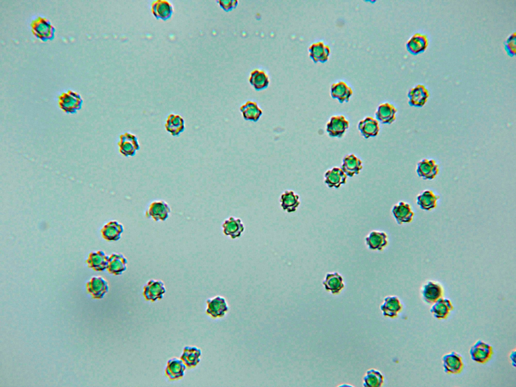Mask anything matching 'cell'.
<instances>
[{
    "mask_svg": "<svg viewBox=\"0 0 516 387\" xmlns=\"http://www.w3.org/2000/svg\"><path fill=\"white\" fill-rule=\"evenodd\" d=\"M33 34L43 41L51 40L54 37L55 28L46 18L38 16L31 23Z\"/></svg>",
    "mask_w": 516,
    "mask_h": 387,
    "instance_id": "6da1fadb",
    "label": "cell"
},
{
    "mask_svg": "<svg viewBox=\"0 0 516 387\" xmlns=\"http://www.w3.org/2000/svg\"><path fill=\"white\" fill-rule=\"evenodd\" d=\"M82 103L81 96L72 90L62 93L58 97L60 108L67 113H75L81 108Z\"/></svg>",
    "mask_w": 516,
    "mask_h": 387,
    "instance_id": "7a4b0ae2",
    "label": "cell"
},
{
    "mask_svg": "<svg viewBox=\"0 0 516 387\" xmlns=\"http://www.w3.org/2000/svg\"><path fill=\"white\" fill-rule=\"evenodd\" d=\"M444 288L439 282L429 280L424 283L421 289L422 298L428 304H433L444 295Z\"/></svg>",
    "mask_w": 516,
    "mask_h": 387,
    "instance_id": "3957f363",
    "label": "cell"
},
{
    "mask_svg": "<svg viewBox=\"0 0 516 387\" xmlns=\"http://www.w3.org/2000/svg\"><path fill=\"white\" fill-rule=\"evenodd\" d=\"M469 353L473 361L478 363L484 364L490 360L493 351L490 345L479 340L471 346Z\"/></svg>",
    "mask_w": 516,
    "mask_h": 387,
    "instance_id": "277c9868",
    "label": "cell"
},
{
    "mask_svg": "<svg viewBox=\"0 0 516 387\" xmlns=\"http://www.w3.org/2000/svg\"><path fill=\"white\" fill-rule=\"evenodd\" d=\"M430 95V92L425 85L417 84L408 92V103L411 106L422 107L428 102Z\"/></svg>",
    "mask_w": 516,
    "mask_h": 387,
    "instance_id": "5b68a950",
    "label": "cell"
},
{
    "mask_svg": "<svg viewBox=\"0 0 516 387\" xmlns=\"http://www.w3.org/2000/svg\"><path fill=\"white\" fill-rule=\"evenodd\" d=\"M439 166L435 160L423 158L419 161L416 166L418 176L424 180H433L439 174Z\"/></svg>",
    "mask_w": 516,
    "mask_h": 387,
    "instance_id": "8992f818",
    "label": "cell"
},
{
    "mask_svg": "<svg viewBox=\"0 0 516 387\" xmlns=\"http://www.w3.org/2000/svg\"><path fill=\"white\" fill-rule=\"evenodd\" d=\"M119 152L125 157H132L140 149V144L135 135L125 132L119 137L118 143Z\"/></svg>",
    "mask_w": 516,
    "mask_h": 387,
    "instance_id": "52a82bcc",
    "label": "cell"
},
{
    "mask_svg": "<svg viewBox=\"0 0 516 387\" xmlns=\"http://www.w3.org/2000/svg\"><path fill=\"white\" fill-rule=\"evenodd\" d=\"M206 313L214 318L223 317L228 311V305L225 298L216 296L207 299Z\"/></svg>",
    "mask_w": 516,
    "mask_h": 387,
    "instance_id": "ba28073f",
    "label": "cell"
},
{
    "mask_svg": "<svg viewBox=\"0 0 516 387\" xmlns=\"http://www.w3.org/2000/svg\"><path fill=\"white\" fill-rule=\"evenodd\" d=\"M349 127V122L343 115L332 116L327 124L326 131L333 138H341Z\"/></svg>",
    "mask_w": 516,
    "mask_h": 387,
    "instance_id": "9c48e42d",
    "label": "cell"
},
{
    "mask_svg": "<svg viewBox=\"0 0 516 387\" xmlns=\"http://www.w3.org/2000/svg\"><path fill=\"white\" fill-rule=\"evenodd\" d=\"M442 362L444 371L447 374H459L463 369V358L460 354L455 351L444 354L442 358Z\"/></svg>",
    "mask_w": 516,
    "mask_h": 387,
    "instance_id": "30bf717a",
    "label": "cell"
},
{
    "mask_svg": "<svg viewBox=\"0 0 516 387\" xmlns=\"http://www.w3.org/2000/svg\"><path fill=\"white\" fill-rule=\"evenodd\" d=\"M392 213L399 225L411 222L414 216L411 205L404 201H400L395 205L392 208Z\"/></svg>",
    "mask_w": 516,
    "mask_h": 387,
    "instance_id": "8fae6325",
    "label": "cell"
},
{
    "mask_svg": "<svg viewBox=\"0 0 516 387\" xmlns=\"http://www.w3.org/2000/svg\"><path fill=\"white\" fill-rule=\"evenodd\" d=\"M429 44V38L426 34L417 32L408 40L406 45L407 50L411 54L417 55L424 52L428 48Z\"/></svg>",
    "mask_w": 516,
    "mask_h": 387,
    "instance_id": "7c38bea8",
    "label": "cell"
},
{
    "mask_svg": "<svg viewBox=\"0 0 516 387\" xmlns=\"http://www.w3.org/2000/svg\"><path fill=\"white\" fill-rule=\"evenodd\" d=\"M166 292L163 281L159 280H150L144 287L143 294L148 300L155 301L161 299Z\"/></svg>",
    "mask_w": 516,
    "mask_h": 387,
    "instance_id": "4fadbf2b",
    "label": "cell"
},
{
    "mask_svg": "<svg viewBox=\"0 0 516 387\" xmlns=\"http://www.w3.org/2000/svg\"><path fill=\"white\" fill-rule=\"evenodd\" d=\"M171 209L169 205L164 201H155L149 206L146 215L156 221H165L169 216Z\"/></svg>",
    "mask_w": 516,
    "mask_h": 387,
    "instance_id": "5bb4252c",
    "label": "cell"
},
{
    "mask_svg": "<svg viewBox=\"0 0 516 387\" xmlns=\"http://www.w3.org/2000/svg\"><path fill=\"white\" fill-rule=\"evenodd\" d=\"M440 196L431 189H425L421 191L416 197L418 206L423 210L429 211L435 209L437 206Z\"/></svg>",
    "mask_w": 516,
    "mask_h": 387,
    "instance_id": "9a60e30c",
    "label": "cell"
},
{
    "mask_svg": "<svg viewBox=\"0 0 516 387\" xmlns=\"http://www.w3.org/2000/svg\"><path fill=\"white\" fill-rule=\"evenodd\" d=\"M309 55L315 62H325L329 59L331 49L329 45L322 41L312 43L308 48Z\"/></svg>",
    "mask_w": 516,
    "mask_h": 387,
    "instance_id": "2e32d148",
    "label": "cell"
},
{
    "mask_svg": "<svg viewBox=\"0 0 516 387\" xmlns=\"http://www.w3.org/2000/svg\"><path fill=\"white\" fill-rule=\"evenodd\" d=\"M397 109L392 104L389 102L381 103L375 112V118L382 124H392L396 119Z\"/></svg>",
    "mask_w": 516,
    "mask_h": 387,
    "instance_id": "e0dca14e",
    "label": "cell"
},
{
    "mask_svg": "<svg viewBox=\"0 0 516 387\" xmlns=\"http://www.w3.org/2000/svg\"><path fill=\"white\" fill-rule=\"evenodd\" d=\"M222 227L224 234L229 236L232 239L239 237L244 230L241 220L233 216L225 219Z\"/></svg>",
    "mask_w": 516,
    "mask_h": 387,
    "instance_id": "ac0fdd59",
    "label": "cell"
},
{
    "mask_svg": "<svg viewBox=\"0 0 516 387\" xmlns=\"http://www.w3.org/2000/svg\"><path fill=\"white\" fill-rule=\"evenodd\" d=\"M87 289L94 298L101 299L107 293L109 287L103 278L93 277L87 283Z\"/></svg>",
    "mask_w": 516,
    "mask_h": 387,
    "instance_id": "d6986e66",
    "label": "cell"
},
{
    "mask_svg": "<svg viewBox=\"0 0 516 387\" xmlns=\"http://www.w3.org/2000/svg\"><path fill=\"white\" fill-rule=\"evenodd\" d=\"M358 128L364 138L375 137L379 133V122L376 118L367 116L359 122Z\"/></svg>",
    "mask_w": 516,
    "mask_h": 387,
    "instance_id": "ffe728a7",
    "label": "cell"
},
{
    "mask_svg": "<svg viewBox=\"0 0 516 387\" xmlns=\"http://www.w3.org/2000/svg\"><path fill=\"white\" fill-rule=\"evenodd\" d=\"M352 94V88L344 81H340L331 85L332 97L338 99L341 103L348 102Z\"/></svg>",
    "mask_w": 516,
    "mask_h": 387,
    "instance_id": "44dd1931",
    "label": "cell"
},
{
    "mask_svg": "<svg viewBox=\"0 0 516 387\" xmlns=\"http://www.w3.org/2000/svg\"><path fill=\"white\" fill-rule=\"evenodd\" d=\"M380 309L385 316L396 317L402 309V304L396 296H388L384 298Z\"/></svg>",
    "mask_w": 516,
    "mask_h": 387,
    "instance_id": "7402d4cb",
    "label": "cell"
},
{
    "mask_svg": "<svg viewBox=\"0 0 516 387\" xmlns=\"http://www.w3.org/2000/svg\"><path fill=\"white\" fill-rule=\"evenodd\" d=\"M362 168V161L351 154L344 157L341 168L347 176L351 177L359 174Z\"/></svg>",
    "mask_w": 516,
    "mask_h": 387,
    "instance_id": "603a6c76",
    "label": "cell"
},
{
    "mask_svg": "<svg viewBox=\"0 0 516 387\" xmlns=\"http://www.w3.org/2000/svg\"><path fill=\"white\" fill-rule=\"evenodd\" d=\"M347 176L339 167H334L325 174V182L329 187L338 188L346 183Z\"/></svg>",
    "mask_w": 516,
    "mask_h": 387,
    "instance_id": "cb8c5ba5",
    "label": "cell"
},
{
    "mask_svg": "<svg viewBox=\"0 0 516 387\" xmlns=\"http://www.w3.org/2000/svg\"><path fill=\"white\" fill-rule=\"evenodd\" d=\"M453 308L450 300L442 297L432 304L430 311L434 317L442 319H445Z\"/></svg>",
    "mask_w": 516,
    "mask_h": 387,
    "instance_id": "d4e9b609",
    "label": "cell"
},
{
    "mask_svg": "<svg viewBox=\"0 0 516 387\" xmlns=\"http://www.w3.org/2000/svg\"><path fill=\"white\" fill-rule=\"evenodd\" d=\"M280 203L284 211L294 212L300 204L299 196L292 190H286L281 195Z\"/></svg>",
    "mask_w": 516,
    "mask_h": 387,
    "instance_id": "484cf974",
    "label": "cell"
},
{
    "mask_svg": "<svg viewBox=\"0 0 516 387\" xmlns=\"http://www.w3.org/2000/svg\"><path fill=\"white\" fill-rule=\"evenodd\" d=\"M151 11L157 18L166 20L171 17L173 8L172 4L168 1L156 0L151 4Z\"/></svg>",
    "mask_w": 516,
    "mask_h": 387,
    "instance_id": "4316f807",
    "label": "cell"
},
{
    "mask_svg": "<svg viewBox=\"0 0 516 387\" xmlns=\"http://www.w3.org/2000/svg\"><path fill=\"white\" fill-rule=\"evenodd\" d=\"M109 256L101 250L92 252L89 254L87 263L89 267L96 271H103L107 269Z\"/></svg>",
    "mask_w": 516,
    "mask_h": 387,
    "instance_id": "83f0119b",
    "label": "cell"
},
{
    "mask_svg": "<svg viewBox=\"0 0 516 387\" xmlns=\"http://www.w3.org/2000/svg\"><path fill=\"white\" fill-rule=\"evenodd\" d=\"M322 284L333 294H338L344 287L343 278L338 272L327 273Z\"/></svg>",
    "mask_w": 516,
    "mask_h": 387,
    "instance_id": "f1b7e54d",
    "label": "cell"
},
{
    "mask_svg": "<svg viewBox=\"0 0 516 387\" xmlns=\"http://www.w3.org/2000/svg\"><path fill=\"white\" fill-rule=\"evenodd\" d=\"M240 110L246 120L256 122L263 114V110L256 102L248 100L241 105Z\"/></svg>",
    "mask_w": 516,
    "mask_h": 387,
    "instance_id": "f546056e",
    "label": "cell"
},
{
    "mask_svg": "<svg viewBox=\"0 0 516 387\" xmlns=\"http://www.w3.org/2000/svg\"><path fill=\"white\" fill-rule=\"evenodd\" d=\"M127 260L121 253H113L109 257L108 271L115 275H121L126 269Z\"/></svg>",
    "mask_w": 516,
    "mask_h": 387,
    "instance_id": "4dcf8cb0",
    "label": "cell"
},
{
    "mask_svg": "<svg viewBox=\"0 0 516 387\" xmlns=\"http://www.w3.org/2000/svg\"><path fill=\"white\" fill-rule=\"evenodd\" d=\"M387 238L384 232L372 231L365 238L366 244L370 249L380 250L387 245Z\"/></svg>",
    "mask_w": 516,
    "mask_h": 387,
    "instance_id": "1f68e13d",
    "label": "cell"
},
{
    "mask_svg": "<svg viewBox=\"0 0 516 387\" xmlns=\"http://www.w3.org/2000/svg\"><path fill=\"white\" fill-rule=\"evenodd\" d=\"M123 225L117 221H111L106 224L101 229L103 237L108 241H117L121 237L123 232Z\"/></svg>",
    "mask_w": 516,
    "mask_h": 387,
    "instance_id": "d6a6232c",
    "label": "cell"
},
{
    "mask_svg": "<svg viewBox=\"0 0 516 387\" xmlns=\"http://www.w3.org/2000/svg\"><path fill=\"white\" fill-rule=\"evenodd\" d=\"M202 351L199 348L194 346L184 347L180 359L188 367H193L197 365L201 360Z\"/></svg>",
    "mask_w": 516,
    "mask_h": 387,
    "instance_id": "836d02e7",
    "label": "cell"
},
{
    "mask_svg": "<svg viewBox=\"0 0 516 387\" xmlns=\"http://www.w3.org/2000/svg\"><path fill=\"white\" fill-rule=\"evenodd\" d=\"M186 366L181 359L171 358L167 362L165 373L171 379L180 378L184 375Z\"/></svg>",
    "mask_w": 516,
    "mask_h": 387,
    "instance_id": "e575fe53",
    "label": "cell"
},
{
    "mask_svg": "<svg viewBox=\"0 0 516 387\" xmlns=\"http://www.w3.org/2000/svg\"><path fill=\"white\" fill-rule=\"evenodd\" d=\"M165 128L172 136H178L184 130V120L178 114H170L167 118Z\"/></svg>",
    "mask_w": 516,
    "mask_h": 387,
    "instance_id": "d590c367",
    "label": "cell"
},
{
    "mask_svg": "<svg viewBox=\"0 0 516 387\" xmlns=\"http://www.w3.org/2000/svg\"><path fill=\"white\" fill-rule=\"evenodd\" d=\"M249 82L256 90H261L268 86L270 79L265 71L256 69L250 72Z\"/></svg>",
    "mask_w": 516,
    "mask_h": 387,
    "instance_id": "8d00e7d4",
    "label": "cell"
},
{
    "mask_svg": "<svg viewBox=\"0 0 516 387\" xmlns=\"http://www.w3.org/2000/svg\"><path fill=\"white\" fill-rule=\"evenodd\" d=\"M383 376L378 370H368L363 377V385L364 386H380L383 382Z\"/></svg>",
    "mask_w": 516,
    "mask_h": 387,
    "instance_id": "74e56055",
    "label": "cell"
},
{
    "mask_svg": "<svg viewBox=\"0 0 516 387\" xmlns=\"http://www.w3.org/2000/svg\"><path fill=\"white\" fill-rule=\"evenodd\" d=\"M516 34L514 32L511 33L506 39L504 42V49L509 56H513L516 52Z\"/></svg>",
    "mask_w": 516,
    "mask_h": 387,
    "instance_id": "f35d334b",
    "label": "cell"
},
{
    "mask_svg": "<svg viewBox=\"0 0 516 387\" xmlns=\"http://www.w3.org/2000/svg\"><path fill=\"white\" fill-rule=\"evenodd\" d=\"M218 3L221 7L226 11L232 10L238 4L237 0H220Z\"/></svg>",
    "mask_w": 516,
    "mask_h": 387,
    "instance_id": "ab89813d",
    "label": "cell"
}]
</instances>
